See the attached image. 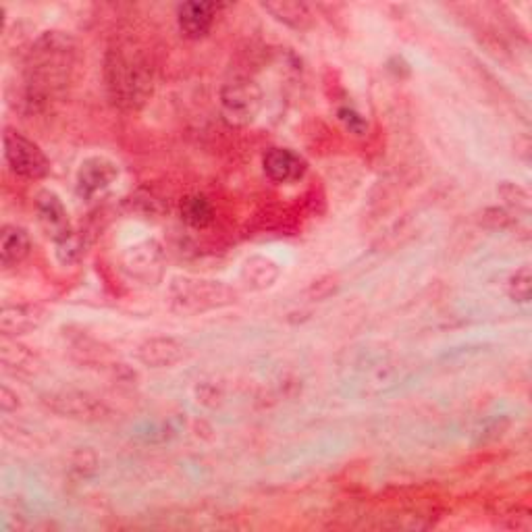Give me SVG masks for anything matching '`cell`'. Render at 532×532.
I'll return each instance as SVG.
<instances>
[{
    "instance_id": "obj_1",
    "label": "cell",
    "mask_w": 532,
    "mask_h": 532,
    "mask_svg": "<svg viewBox=\"0 0 532 532\" xmlns=\"http://www.w3.org/2000/svg\"><path fill=\"white\" fill-rule=\"evenodd\" d=\"M77 65V44L65 32H44L32 44L25 59V82L19 106L40 113L71 82Z\"/></svg>"
},
{
    "instance_id": "obj_2",
    "label": "cell",
    "mask_w": 532,
    "mask_h": 532,
    "mask_svg": "<svg viewBox=\"0 0 532 532\" xmlns=\"http://www.w3.org/2000/svg\"><path fill=\"white\" fill-rule=\"evenodd\" d=\"M104 84L115 106L123 111H136L152 96V69L140 52L117 46L104 57Z\"/></svg>"
},
{
    "instance_id": "obj_3",
    "label": "cell",
    "mask_w": 532,
    "mask_h": 532,
    "mask_svg": "<svg viewBox=\"0 0 532 532\" xmlns=\"http://www.w3.org/2000/svg\"><path fill=\"white\" fill-rule=\"evenodd\" d=\"M171 310L185 316H196L221 310L235 302V291L217 279L204 277H173L167 289Z\"/></svg>"
},
{
    "instance_id": "obj_4",
    "label": "cell",
    "mask_w": 532,
    "mask_h": 532,
    "mask_svg": "<svg viewBox=\"0 0 532 532\" xmlns=\"http://www.w3.org/2000/svg\"><path fill=\"white\" fill-rule=\"evenodd\" d=\"M221 113L233 127H248L262 111L264 94L252 79H233L221 88Z\"/></svg>"
},
{
    "instance_id": "obj_5",
    "label": "cell",
    "mask_w": 532,
    "mask_h": 532,
    "mask_svg": "<svg viewBox=\"0 0 532 532\" xmlns=\"http://www.w3.org/2000/svg\"><path fill=\"white\" fill-rule=\"evenodd\" d=\"M40 402L46 410L69 420H82V422H96L104 420L111 414L109 406L102 399L90 391L79 389H57L46 391L40 395Z\"/></svg>"
},
{
    "instance_id": "obj_6",
    "label": "cell",
    "mask_w": 532,
    "mask_h": 532,
    "mask_svg": "<svg viewBox=\"0 0 532 532\" xmlns=\"http://www.w3.org/2000/svg\"><path fill=\"white\" fill-rule=\"evenodd\" d=\"M5 161L23 179H42L50 173V161L42 148L17 129H5Z\"/></svg>"
},
{
    "instance_id": "obj_7",
    "label": "cell",
    "mask_w": 532,
    "mask_h": 532,
    "mask_svg": "<svg viewBox=\"0 0 532 532\" xmlns=\"http://www.w3.org/2000/svg\"><path fill=\"white\" fill-rule=\"evenodd\" d=\"M119 165L109 156H88L77 169V194L84 200H92L106 192L119 179Z\"/></svg>"
},
{
    "instance_id": "obj_8",
    "label": "cell",
    "mask_w": 532,
    "mask_h": 532,
    "mask_svg": "<svg viewBox=\"0 0 532 532\" xmlns=\"http://www.w3.org/2000/svg\"><path fill=\"white\" fill-rule=\"evenodd\" d=\"M34 206H36V217H38L40 227L44 229V233L52 239V242H55V246L67 242V239L75 235L67 206L59 198V194H55L52 190H42L38 192Z\"/></svg>"
},
{
    "instance_id": "obj_9",
    "label": "cell",
    "mask_w": 532,
    "mask_h": 532,
    "mask_svg": "<svg viewBox=\"0 0 532 532\" xmlns=\"http://www.w3.org/2000/svg\"><path fill=\"white\" fill-rule=\"evenodd\" d=\"M48 321V310L40 304H5L0 310V333L7 339L38 331Z\"/></svg>"
},
{
    "instance_id": "obj_10",
    "label": "cell",
    "mask_w": 532,
    "mask_h": 532,
    "mask_svg": "<svg viewBox=\"0 0 532 532\" xmlns=\"http://www.w3.org/2000/svg\"><path fill=\"white\" fill-rule=\"evenodd\" d=\"M188 343L177 337H150L138 348V360L148 368H171L188 358Z\"/></svg>"
},
{
    "instance_id": "obj_11",
    "label": "cell",
    "mask_w": 532,
    "mask_h": 532,
    "mask_svg": "<svg viewBox=\"0 0 532 532\" xmlns=\"http://www.w3.org/2000/svg\"><path fill=\"white\" fill-rule=\"evenodd\" d=\"M262 167L266 177L275 183L281 185H289V183H296L306 175V161L304 158L291 148H271L266 150L264 158H262Z\"/></svg>"
},
{
    "instance_id": "obj_12",
    "label": "cell",
    "mask_w": 532,
    "mask_h": 532,
    "mask_svg": "<svg viewBox=\"0 0 532 532\" xmlns=\"http://www.w3.org/2000/svg\"><path fill=\"white\" fill-rule=\"evenodd\" d=\"M221 5L217 3H206V0H192V3H183L177 9V21L179 30L185 38L190 40H200L208 36V32L215 25L217 13Z\"/></svg>"
},
{
    "instance_id": "obj_13",
    "label": "cell",
    "mask_w": 532,
    "mask_h": 532,
    "mask_svg": "<svg viewBox=\"0 0 532 532\" xmlns=\"http://www.w3.org/2000/svg\"><path fill=\"white\" fill-rule=\"evenodd\" d=\"M125 271L140 281H152L161 275L163 269V250L156 242H144L125 252L123 258Z\"/></svg>"
},
{
    "instance_id": "obj_14",
    "label": "cell",
    "mask_w": 532,
    "mask_h": 532,
    "mask_svg": "<svg viewBox=\"0 0 532 532\" xmlns=\"http://www.w3.org/2000/svg\"><path fill=\"white\" fill-rule=\"evenodd\" d=\"M32 250V239L28 229H23L19 225H5L0 231V264L5 269L17 266L28 258Z\"/></svg>"
},
{
    "instance_id": "obj_15",
    "label": "cell",
    "mask_w": 532,
    "mask_h": 532,
    "mask_svg": "<svg viewBox=\"0 0 532 532\" xmlns=\"http://www.w3.org/2000/svg\"><path fill=\"white\" fill-rule=\"evenodd\" d=\"M0 362H3V368L15 377H32L36 375V370L40 368L38 356L25 348L21 343H3V350H0Z\"/></svg>"
},
{
    "instance_id": "obj_16",
    "label": "cell",
    "mask_w": 532,
    "mask_h": 532,
    "mask_svg": "<svg viewBox=\"0 0 532 532\" xmlns=\"http://www.w3.org/2000/svg\"><path fill=\"white\" fill-rule=\"evenodd\" d=\"M262 9L271 13L279 23L291 30H308L312 25V9L306 3H294V0H279V3H264Z\"/></svg>"
},
{
    "instance_id": "obj_17",
    "label": "cell",
    "mask_w": 532,
    "mask_h": 532,
    "mask_svg": "<svg viewBox=\"0 0 532 532\" xmlns=\"http://www.w3.org/2000/svg\"><path fill=\"white\" fill-rule=\"evenodd\" d=\"M279 277V266L264 256H254L248 258L242 266V281L250 289H264L271 287Z\"/></svg>"
},
{
    "instance_id": "obj_18",
    "label": "cell",
    "mask_w": 532,
    "mask_h": 532,
    "mask_svg": "<svg viewBox=\"0 0 532 532\" xmlns=\"http://www.w3.org/2000/svg\"><path fill=\"white\" fill-rule=\"evenodd\" d=\"M181 219L185 225H190L192 229H206L215 221V208H212L210 200L202 194H192L185 196L181 202Z\"/></svg>"
},
{
    "instance_id": "obj_19",
    "label": "cell",
    "mask_w": 532,
    "mask_h": 532,
    "mask_svg": "<svg viewBox=\"0 0 532 532\" xmlns=\"http://www.w3.org/2000/svg\"><path fill=\"white\" fill-rule=\"evenodd\" d=\"M508 296L518 304H528L532 296V273L530 266L524 264L518 271H514L508 279Z\"/></svg>"
},
{
    "instance_id": "obj_20",
    "label": "cell",
    "mask_w": 532,
    "mask_h": 532,
    "mask_svg": "<svg viewBox=\"0 0 532 532\" xmlns=\"http://www.w3.org/2000/svg\"><path fill=\"white\" fill-rule=\"evenodd\" d=\"M499 196L514 210H522V212L530 210V194L522 188V185L514 181H503L499 185Z\"/></svg>"
},
{
    "instance_id": "obj_21",
    "label": "cell",
    "mask_w": 532,
    "mask_h": 532,
    "mask_svg": "<svg viewBox=\"0 0 532 532\" xmlns=\"http://www.w3.org/2000/svg\"><path fill=\"white\" fill-rule=\"evenodd\" d=\"M485 223L491 225L493 229H505V227H510L516 223L514 215H510L508 210H503V208H489L485 210Z\"/></svg>"
},
{
    "instance_id": "obj_22",
    "label": "cell",
    "mask_w": 532,
    "mask_h": 532,
    "mask_svg": "<svg viewBox=\"0 0 532 532\" xmlns=\"http://www.w3.org/2000/svg\"><path fill=\"white\" fill-rule=\"evenodd\" d=\"M339 119L345 123V127H348L350 131L358 133V136L360 133H364V129H366V121L362 119L360 113H356L352 109V106H343V109H339Z\"/></svg>"
},
{
    "instance_id": "obj_23",
    "label": "cell",
    "mask_w": 532,
    "mask_h": 532,
    "mask_svg": "<svg viewBox=\"0 0 532 532\" xmlns=\"http://www.w3.org/2000/svg\"><path fill=\"white\" fill-rule=\"evenodd\" d=\"M77 458H79V462H73V470H77L79 476H88L90 472H96L98 458H96L94 451H88V449L79 451Z\"/></svg>"
},
{
    "instance_id": "obj_24",
    "label": "cell",
    "mask_w": 532,
    "mask_h": 532,
    "mask_svg": "<svg viewBox=\"0 0 532 532\" xmlns=\"http://www.w3.org/2000/svg\"><path fill=\"white\" fill-rule=\"evenodd\" d=\"M17 408H19L17 393H13L7 385L0 387V410H3L5 414H9V412H15Z\"/></svg>"
}]
</instances>
